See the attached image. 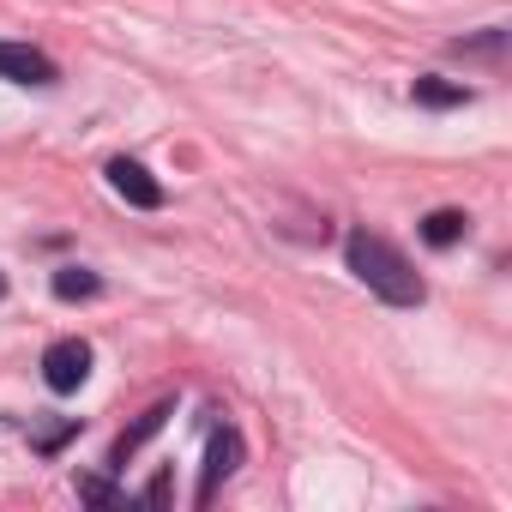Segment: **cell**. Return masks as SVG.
Returning a JSON list of instances; mask_svg holds the SVG:
<instances>
[{
	"label": "cell",
	"mask_w": 512,
	"mask_h": 512,
	"mask_svg": "<svg viewBox=\"0 0 512 512\" xmlns=\"http://www.w3.org/2000/svg\"><path fill=\"white\" fill-rule=\"evenodd\" d=\"M422 109H458V103H470V91L458 85V79H416V91H410Z\"/></svg>",
	"instance_id": "cell-7"
},
{
	"label": "cell",
	"mask_w": 512,
	"mask_h": 512,
	"mask_svg": "<svg viewBox=\"0 0 512 512\" xmlns=\"http://www.w3.org/2000/svg\"><path fill=\"white\" fill-rule=\"evenodd\" d=\"M0 296H7V272H0Z\"/></svg>",
	"instance_id": "cell-11"
},
{
	"label": "cell",
	"mask_w": 512,
	"mask_h": 512,
	"mask_svg": "<svg viewBox=\"0 0 512 512\" xmlns=\"http://www.w3.org/2000/svg\"><path fill=\"white\" fill-rule=\"evenodd\" d=\"M79 494H85V500H115V494H109V482H79Z\"/></svg>",
	"instance_id": "cell-10"
},
{
	"label": "cell",
	"mask_w": 512,
	"mask_h": 512,
	"mask_svg": "<svg viewBox=\"0 0 512 512\" xmlns=\"http://www.w3.org/2000/svg\"><path fill=\"white\" fill-rule=\"evenodd\" d=\"M235 464H241V434H235V428L211 434V452H205V482H199V500H211V494H217V482H223V476H235Z\"/></svg>",
	"instance_id": "cell-5"
},
{
	"label": "cell",
	"mask_w": 512,
	"mask_h": 512,
	"mask_svg": "<svg viewBox=\"0 0 512 512\" xmlns=\"http://www.w3.org/2000/svg\"><path fill=\"white\" fill-rule=\"evenodd\" d=\"M109 187H115L127 205H139V211H157V205H163L157 175H151L145 163H133V157H115V163H109Z\"/></svg>",
	"instance_id": "cell-3"
},
{
	"label": "cell",
	"mask_w": 512,
	"mask_h": 512,
	"mask_svg": "<svg viewBox=\"0 0 512 512\" xmlns=\"http://www.w3.org/2000/svg\"><path fill=\"white\" fill-rule=\"evenodd\" d=\"M97 290H103V284H97V272H85V266H61V272H55V296H61V302H91Z\"/></svg>",
	"instance_id": "cell-9"
},
{
	"label": "cell",
	"mask_w": 512,
	"mask_h": 512,
	"mask_svg": "<svg viewBox=\"0 0 512 512\" xmlns=\"http://www.w3.org/2000/svg\"><path fill=\"white\" fill-rule=\"evenodd\" d=\"M163 422H169V404H151V410H145V416H139V422H133V428L115 440V464H127V458H133V452H139V446H145V440L163 428Z\"/></svg>",
	"instance_id": "cell-6"
},
{
	"label": "cell",
	"mask_w": 512,
	"mask_h": 512,
	"mask_svg": "<svg viewBox=\"0 0 512 512\" xmlns=\"http://www.w3.org/2000/svg\"><path fill=\"white\" fill-rule=\"evenodd\" d=\"M464 229H470L464 211H428L422 217V241L428 247H452V241H464Z\"/></svg>",
	"instance_id": "cell-8"
},
{
	"label": "cell",
	"mask_w": 512,
	"mask_h": 512,
	"mask_svg": "<svg viewBox=\"0 0 512 512\" xmlns=\"http://www.w3.org/2000/svg\"><path fill=\"white\" fill-rule=\"evenodd\" d=\"M43 380H49V392H79L85 380H91V344L85 338H61V344H49V356H43Z\"/></svg>",
	"instance_id": "cell-2"
},
{
	"label": "cell",
	"mask_w": 512,
	"mask_h": 512,
	"mask_svg": "<svg viewBox=\"0 0 512 512\" xmlns=\"http://www.w3.org/2000/svg\"><path fill=\"white\" fill-rule=\"evenodd\" d=\"M344 260H350V272H356L380 302H392V308H422L428 284L410 272V260H404V253H398L386 235H374V229H350Z\"/></svg>",
	"instance_id": "cell-1"
},
{
	"label": "cell",
	"mask_w": 512,
	"mask_h": 512,
	"mask_svg": "<svg viewBox=\"0 0 512 512\" xmlns=\"http://www.w3.org/2000/svg\"><path fill=\"white\" fill-rule=\"evenodd\" d=\"M0 79L13 85H55V61L31 43H0Z\"/></svg>",
	"instance_id": "cell-4"
}]
</instances>
